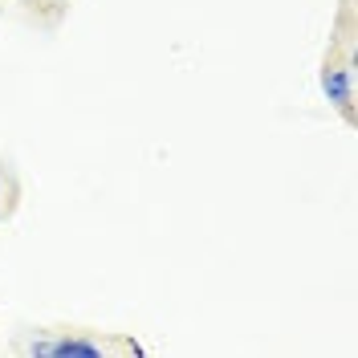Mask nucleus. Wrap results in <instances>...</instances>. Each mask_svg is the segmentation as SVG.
Instances as JSON below:
<instances>
[{"label": "nucleus", "instance_id": "obj_1", "mask_svg": "<svg viewBox=\"0 0 358 358\" xmlns=\"http://www.w3.org/2000/svg\"><path fill=\"white\" fill-rule=\"evenodd\" d=\"M322 94H326L338 110L350 118V102H355V73H350L346 66H326V69H322Z\"/></svg>", "mask_w": 358, "mask_h": 358}, {"label": "nucleus", "instance_id": "obj_2", "mask_svg": "<svg viewBox=\"0 0 358 358\" xmlns=\"http://www.w3.org/2000/svg\"><path fill=\"white\" fill-rule=\"evenodd\" d=\"M49 358H102V342H90V338H57Z\"/></svg>", "mask_w": 358, "mask_h": 358}, {"label": "nucleus", "instance_id": "obj_3", "mask_svg": "<svg viewBox=\"0 0 358 358\" xmlns=\"http://www.w3.org/2000/svg\"><path fill=\"white\" fill-rule=\"evenodd\" d=\"M29 355H33V358H49V355H53V342H45V338H33V342H29Z\"/></svg>", "mask_w": 358, "mask_h": 358}, {"label": "nucleus", "instance_id": "obj_4", "mask_svg": "<svg viewBox=\"0 0 358 358\" xmlns=\"http://www.w3.org/2000/svg\"><path fill=\"white\" fill-rule=\"evenodd\" d=\"M0 192H4V183H0Z\"/></svg>", "mask_w": 358, "mask_h": 358}]
</instances>
